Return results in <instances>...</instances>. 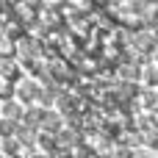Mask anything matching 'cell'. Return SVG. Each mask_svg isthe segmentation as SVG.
<instances>
[{
	"label": "cell",
	"mask_w": 158,
	"mask_h": 158,
	"mask_svg": "<svg viewBox=\"0 0 158 158\" xmlns=\"http://www.w3.org/2000/svg\"><path fill=\"white\" fill-rule=\"evenodd\" d=\"M144 81L150 86H156L158 83V67H144Z\"/></svg>",
	"instance_id": "5b68a950"
},
{
	"label": "cell",
	"mask_w": 158,
	"mask_h": 158,
	"mask_svg": "<svg viewBox=\"0 0 158 158\" xmlns=\"http://www.w3.org/2000/svg\"><path fill=\"white\" fill-rule=\"evenodd\" d=\"M42 122H44L47 128H58V117H56V114H44V119H42Z\"/></svg>",
	"instance_id": "52a82bcc"
},
{
	"label": "cell",
	"mask_w": 158,
	"mask_h": 158,
	"mask_svg": "<svg viewBox=\"0 0 158 158\" xmlns=\"http://www.w3.org/2000/svg\"><path fill=\"white\" fill-rule=\"evenodd\" d=\"M133 158H158V156L150 153V150H139V153H133Z\"/></svg>",
	"instance_id": "9c48e42d"
},
{
	"label": "cell",
	"mask_w": 158,
	"mask_h": 158,
	"mask_svg": "<svg viewBox=\"0 0 158 158\" xmlns=\"http://www.w3.org/2000/svg\"><path fill=\"white\" fill-rule=\"evenodd\" d=\"M50 158H72V156H69V153H64V150H56Z\"/></svg>",
	"instance_id": "8fae6325"
},
{
	"label": "cell",
	"mask_w": 158,
	"mask_h": 158,
	"mask_svg": "<svg viewBox=\"0 0 158 158\" xmlns=\"http://www.w3.org/2000/svg\"><path fill=\"white\" fill-rule=\"evenodd\" d=\"M17 97H22V100H36V97H42V92H39V86H36L33 81H22V83L17 86Z\"/></svg>",
	"instance_id": "7a4b0ae2"
},
{
	"label": "cell",
	"mask_w": 158,
	"mask_h": 158,
	"mask_svg": "<svg viewBox=\"0 0 158 158\" xmlns=\"http://www.w3.org/2000/svg\"><path fill=\"white\" fill-rule=\"evenodd\" d=\"M14 131H17V125H14L11 119H3V122H0V136L8 139V136H14Z\"/></svg>",
	"instance_id": "277c9868"
},
{
	"label": "cell",
	"mask_w": 158,
	"mask_h": 158,
	"mask_svg": "<svg viewBox=\"0 0 158 158\" xmlns=\"http://www.w3.org/2000/svg\"><path fill=\"white\" fill-rule=\"evenodd\" d=\"M3 114H6V119H11V122H14V119L22 114V108H19L17 103H6V106H3Z\"/></svg>",
	"instance_id": "3957f363"
},
{
	"label": "cell",
	"mask_w": 158,
	"mask_h": 158,
	"mask_svg": "<svg viewBox=\"0 0 158 158\" xmlns=\"http://www.w3.org/2000/svg\"><path fill=\"white\" fill-rule=\"evenodd\" d=\"M0 158H6V156H0Z\"/></svg>",
	"instance_id": "7c38bea8"
},
{
	"label": "cell",
	"mask_w": 158,
	"mask_h": 158,
	"mask_svg": "<svg viewBox=\"0 0 158 158\" xmlns=\"http://www.w3.org/2000/svg\"><path fill=\"white\" fill-rule=\"evenodd\" d=\"M75 158H100V156H97V153H92V150H81Z\"/></svg>",
	"instance_id": "30bf717a"
},
{
	"label": "cell",
	"mask_w": 158,
	"mask_h": 158,
	"mask_svg": "<svg viewBox=\"0 0 158 158\" xmlns=\"http://www.w3.org/2000/svg\"><path fill=\"white\" fill-rule=\"evenodd\" d=\"M156 33L153 31H139V33H133V44H136V50H142V53H150V50H156Z\"/></svg>",
	"instance_id": "6da1fadb"
},
{
	"label": "cell",
	"mask_w": 158,
	"mask_h": 158,
	"mask_svg": "<svg viewBox=\"0 0 158 158\" xmlns=\"http://www.w3.org/2000/svg\"><path fill=\"white\" fill-rule=\"evenodd\" d=\"M0 53H3V56H11V53H14V47H11L8 39H0Z\"/></svg>",
	"instance_id": "ba28073f"
},
{
	"label": "cell",
	"mask_w": 158,
	"mask_h": 158,
	"mask_svg": "<svg viewBox=\"0 0 158 158\" xmlns=\"http://www.w3.org/2000/svg\"><path fill=\"white\" fill-rule=\"evenodd\" d=\"M119 72H122V78H128V81H131V78H139V69H136L133 64H122Z\"/></svg>",
	"instance_id": "8992f818"
}]
</instances>
